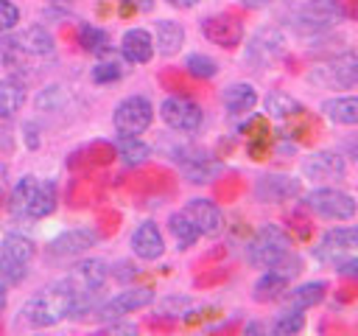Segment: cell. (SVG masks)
Masks as SVG:
<instances>
[{
    "label": "cell",
    "instance_id": "36",
    "mask_svg": "<svg viewBox=\"0 0 358 336\" xmlns=\"http://www.w3.org/2000/svg\"><path fill=\"white\" fill-rule=\"evenodd\" d=\"M20 22V8L11 0H0V34L14 31Z\"/></svg>",
    "mask_w": 358,
    "mask_h": 336
},
{
    "label": "cell",
    "instance_id": "37",
    "mask_svg": "<svg viewBox=\"0 0 358 336\" xmlns=\"http://www.w3.org/2000/svg\"><path fill=\"white\" fill-rule=\"evenodd\" d=\"M62 101H64V92H62V87H59V84H53V87H45V90L39 92L36 106H39V109H59V106H62Z\"/></svg>",
    "mask_w": 358,
    "mask_h": 336
},
{
    "label": "cell",
    "instance_id": "13",
    "mask_svg": "<svg viewBox=\"0 0 358 336\" xmlns=\"http://www.w3.org/2000/svg\"><path fill=\"white\" fill-rule=\"evenodd\" d=\"M187 216H190V221L196 224V230L204 235V238H218L221 232H224V213H221V207L215 204V202H210V199H190L185 207H182Z\"/></svg>",
    "mask_w": 358,
    "mask_h": 336
},
{
    "label": "cell",
    "instance_id": "6",
    "mask_svg": "<svg viewBox=\"0 0 358 336\" xmlns=\"http://www.w3.org/2000/svg\"><path fill=\"white\" fill-rule=\"evenodd\" d=\"M344 20V6L341 0H308L299 11H296V31L302 34H322L327 28H333L336 22Z\"/></svg>",
    "mask_w": 358,
    "mask_h": 336
},
{
    "label": "cell",
    "instance_id": "18",
    "mask_svg": "<svg viewBox=\"0 0 358 336\" xmlns=\"http://www.w3.org/2000/svg\"><path fill=\"white\" fill-rule=\"evenodd\" d=\"M327 294V283L324 280H310V283H302L296 288H285L282 291V302L285 308H296V311H308L313 305H319Z\"/></svg>",
    "mask_w": 358,
    "mask_h": 336
},
{
    "label": "cell",
    "instance_id": "14",
    "mask_svg": "<svg viewBox=\"0 0 358 336\" xmlns=\"http://www.w3.org/2000/svg\"><path fill=\"white\" fill-rule=\"evenodd\" d=\"M201 34L218 48H235L243 42V25L229 14H213L201 20Z\"/></svg>",
    "mask_w": 358,
    "mask_h": 336
},
{
    "label": "cell",
    "instance_id": "44",
    "mask_svg": "<svg viewBox=\"0 0 358 336\" xmlns=\"http://www.w3.org/2000/svg\"><path fill=\"white\" fill-rule=\"evenodd\" d=\"M241 6H246V8H266L271 0H238Z\"/></svg>",
    "mask_w": 358,
    "mask_h": 336
},
{
    "label": "cell",
    "instance_id": "42",
    "mask_svg": "<svg viewBox=\"0 0 358 336\" xmlns=\"http://www.w3.org/2000/svg\"><path fill=\"white\" fill-rule=\"evenodd\" d=\"M120 3H126L131 8H140V11H151L154 8V0H120Z\"/></svg>",
    "mask_w": 358,
    "mask_h": 336
},
{
    "label": "cell",
    "instance_id": "8",
    "mask_svg": "<svg viewBox=\"0 0 358 336\" xmlns=\"http://www.w3.org/2000/svg\"><path fill=\"white\" fill-rule=\"evenodd\" d=\"M313 84H322L327 90H347L358 81V56L355 53H338L333 59H327L324 64H319L310 73Z\"/></svg>",
    "mask_w": 358,
    "mask_h": 336
},
{
    "label": "cell",
    "instance_id": "32",
    "mask_svg": "<svg viewBox=\"0 0 358 336\" xmlns=\"http://www.w3.org/2000/svg\"><path fill=\"white\" fill-rule=\"evenodd\" d=\"M302 328H305V314L296 308H282L271 322V333L277 336H291V333H299Z\"/></svg>",
    "mask_w": 358,
    "mask_h": 336
},
{
    "label": "cell",
    "instance_id": "35",
    "mask_svg": "<svg viewBox=\"0 0 358 336\" xmlns=\"http://www.w3.org/2000/svg\"><path fill=\"white\" fill-rule=\"evenodd\" d=\"M22 277H25V266H20V263L8 260L6 255H0V283L8 288V286L22 283Z\"/></svg>",
    "mask_w": 358,
    "mask_h": 336
},
{
    "label": "cell",
    "instance_id": "41",
    "mask_svg": "<svg viewBox=\"0 0 358 336\" xmlns=\"http://www.w3.org/2000/svg\"><path fill=\"white\" fill-rule=\"evenodd\" d=\"M338 274H344V277H358V255L341 260V263H338Z\"/></svg>",
    "mask_w": 358,
    "mask_h": 336
},
{
    "label": "cell",
    "instance_id": "7",
    "mask_svg": "<svg viewBox=\"0 0 358 336\" xmlns=\"http://www.w3.org/2000/svg\"><path fill=\"white\" fill-rule=\"evenodd\" d=\"M159 118L168 129L182 132V134H193V132H199V126L204 120V112L196 101H190L185 95H171L159 104Z\"/></svg>",
    "mask_w": 358,
    "mask_h": 336
},
{
    "label": "cell",
    "instance_id": "19",
    "mask_svg": "<svg viewBox=\"0 0 358 336\" xmlns=\"http://www.w3.org/2000/svg\"><path fill=\"white\" fill-rule=\"evenodd\" d=\"M221 104L229 115H246L255 109L257 104V90L249 84V81H235L229 87H224L221 92Z\"/></svg>",
    "mask_w": 358,
    "mask_h": 336
},
{
    "label": "cell",
    "instance_id": "31",
    "mask_svg": "<svg viewBox=\"0 0 358 336\" xmlns=\"http://www.w3.org/2000/svg\"><path fill=\"white\" fill-rule=\"evenodd\" d=\"M78 42H81V48L87 53H95V56H106L109 53V34L103 28H98V25L84 22L78 28Z\"/></svg>",
    "mask_w": 358,
    "mask_h": 336
},
{
    "label": "cell",
    "instance_id": "22",
    "mask_svg": "<svg viewBox=\"0 0 358 336\" xmlns=\"http://www.w3.org/2000/svg\"><path fill=\"white\" fill-rule=\"evenodd\" d=\"M327 120L338 126H358V95H336L322 104Z\"/></svg>",
    "mask_w": 358,
    "mask_h": 336
},
{
    "label": "cell",
    "instance_id": "15",
    "mask_svg": "<svg viewBox=\"0 0 358 336\" xmlns=\"http://www.w3.org/2000/svg\"><path fill=\"white\" fill-rule=\"evenodd\" d=\"M355 246H358V224H341V227H333L322 235L313 255L319 260H336L338 255L352 252Z\"/></svg>",
    "mask_w": 358,
    "mask_h": 336
},
{
    "label": "cell",
    "instance_id": "1",
    "mask_svg": "<svg viewBox=\"0 0 358 336\" xmlns=\"http://www.w3.org/2000/svg\"><path fill=\"white\" fill-rule=\"evenodd\" d=\"M78 288L73 286L70 277H62V280H53L50 286L39 288L36 294H31L20 314H22V322L31 325V328H50V325H59L62 319L67 316H76V308H78Z\"/></svg>",
    "mask_w": 358,
    "mask_h": 336
},
{
    "label": "cell",
    "instance_id": "26",
    "mask_svg": "<svg viewBox=\"0 0 358 336\" xmlns=\"http://www.w3.org/2000/svg\"><path fill=\"white\" fill-rule=\"evenodd\" d=\"M0 255H6L8 260H14L20 266H28L34 258V241L20 232H6L0 241Z\"/></svg>",
    "mask_w": 358,
    "mask_h": 336
},
{
    "label": "cell",
    "instance_id": "46",
    "mask_svg": "<svg viewBox=\"0 0 358 336\" xmlns=\"http://www.w3.org/2000/svg\"><path fill=\"white\" fill-rule=\"evenodd\" d=\"M6 185V165H0V188Z\"/></svg>",
    "mask_w": 358,
    "mask_h": 336
},
{
    "label": "cell",
    "instance_id": "40",
    "mask_svg": "<svg viewBox=\"0 0 358 336\" xmlns=\"http://www.w3.org/2000/svg\"><path fill=\"white\" fill-rule=\"evenodd\" d=\"M103 333H137V325H131V322H120V319H112V322L103 328Z\"/></svg>",
    "mask_w": 358,
    "mask_h": 336
},
{
    "label": "cell",
    "instance_id": "39",
    "mask_svg": "<svg viewBox=\"0 0 358 336\" xmlns=\"http://www.w3.org/2000/svg\"><path fill=\"white\" fill-rule=\"evenodd\" d=\"M22 140H25V146L34 151V148H39V126L34 123V120H25L22 123Z\"/></svg>",
    "mask_w": 358,
    "mask_h": 336
},
{
    "label": "cell",
    "instance_id": "3",
    "mask_svg": "<svg viewBox=\"0 0 358 336\" xmlns=\"http://www.w3.org/2000/svg\"><path fill=\"white\" fill-rule=\"evenodd\" d=\"M154 120V106L145 95H129L123 98L115 112H112V126L117 134H129V137H140Z\"/></svg>",
    "mask_w": 358,
    "mask_h": 336
},
{
    "label": "cell",
    "instance_id": "11",
    "mask_svg": "<svg viewBox=\"0 0 358 336\" xmlns=\"http://www.w3.org/2000/svg\"><path fill=\"white\" fill-rule=\"evenodd\" d=\"M347 174V162L338 151H313L302 160V176L313 182H338Z\"/></svg>",
    "mask_w": 358,
    "mask_h": 336
},
{
    "label": "cell",
    "instance_id": "33",
    "mask_svg": "<svg viewBox=\"0 0 358 336\" xmlns=\"http://www.w3.org/2000/svg\"><path fill=\"white\" fill-rule=\"evenodd\" d=\"M185 70L190 76H196V78H213L218 73V62L213 56H207V53H190L185 59Z\"/></svg>",
    "mask_w": 358,
    "mask_h": 336
},
{
    "label": "cell",
    "instance_id": "24",
    "mask_svg": "<svg viewBox=\"0 0 358 336\" xmlns=\"http://www.w3.org/2000/svg\"><path fill=\"white\" fill-rule=\"evenodd\" d=\"M25 104V84L17 76H6L0 81V120H8Z\"/></svg>",
    "mask_w": 358,
    "mask_h": 336
},
{
    "label": "cell",
    "instance_id": "43",
    "mask_svg": "<svg viewBox=\"0 0 358 336\" xmlns=\"http://www.w3.org/2000/svg\"><path fill=\"white\" fill-rule=\"evenodd\" d=\"M168 6H173V8H193V6H199V0H165Z\"/></svg>",
    "mask_w": 358,
    "mask_h": 336
},
{
    "label": "cell",
    "instance_id": "23",
    "mask_svg": "<svg viewBox=\"0 0 358 336\" xmlns=\"http://www.w3.org/2000/svg\"><path fill=\"white\" fill-rule=\"evenodd\" d=\"M185 45V28L176 22V20H159L154 25V48L162 53V56H173L179 53Z\"/></svg>",
    "mask_w": 358,
    "mask_h": 336
},
{
    "label": "cell",
    "instance_id": "27",
    "mask_svg": "<svg viewBox=\"0 0 358 336\" xmlns=\"http://www.w3.org/2000/svg\"><path fill=\"white\" fill-rule=\"evenodd\" d=\"M168 230H171V235H173V241H176L179 249H187V246H193L201 238V232L196 230V224L190 221V216L185 210L168 216Z\"/></svg>",
    "mask_w": 358,
    "mask_h": 336
},
{
    "label": "cell",
    "instance_id": "17",
    "mask_svg": "<svg viewBox=\"0 0 358 336\" xmlns=\"http://www.w3.org/2000/svg\"><path fill=\"white\" fill-rule=\"evenodd\" d=\"M154 34L145 28H129L120 36V56L131 64H145L154 56Z\"/></svg>",
    "mask_w": 358,
    "mask_h": 336
},
{
    "label": "cell",
    "instance_id": "21",
    "mask_svg": "<svg viewBox=\"0 0 358 336\" xmlns=\"http://www.w3.org/2000/svg\"><path fill=\"white\" fill-rule=\"evenodd\" d=\"M288 283H291V277H288L285 272H280L277 266H271V269H266V272L257 277V283H255V288H252V297H255L257 302L280 300L282 291L288 288Z\"/></svg>",
    "mask_w": 358,
    "mask_h": 336
},
{
    "label": "cell",
    "instance_id": "20",
    "mask_svg": "<svg viewBox=\"0 0 358 336\" xmlns=\"http://www.w3.org/2000/svg\"><path fill=\"white\" fill-rule=\"evenodd\" d=\"M14 36H17V42H20V48H22L25 56H48L56 48L53 34L45 25H28L25 31H20Z\"/></svg>",
    "mask_w": 358,
    "mask_h": 336
},
{
    "label": "cell",
    "instance_id": "34",
    "mask_svg": "<svg viewBox=\"0 0 358 336\" xmlns=\"http://www.w3.org/2000/svg\"><path fill=\"white\" fill-rule=\"evenodd\" d=\"M92 81L95 84H109V81H117L120 76H123V67H120V62L109 53V59H103V62H98L95 67H92Z\"/></svg>",
    "mask_w": 358,
    "mask_h": 336
},
{
    "label": "cell",
    "instance_id": "29",
    "mask_svg": "<svg viewBox=\"0 0 358 336\" xmlns=\"http://www.w3.org/2000/svg\"><path fill=\"white\" fill-rule=\"evenodd\" d=\"M53 210H56V185L50 179H45V182L39 179V188H36V193L25 210V218H45Z\"/></svg>",
    "mask_w": 358,
    "mask_h": 336
},
{
    "label": "cell",
    "instance_id": "5",
    "mask_svg": "<svg viewBox=\"0 0 358 336\" xmlns=\"http://www.w3.org/2000/svg\"><path fill=\"white\" fill-rule=\"evenodd\" d=\"M151 302H154V288H148V286H129V288L117 291L115 297H109L106 302H101L98 308H92V314L101 322H112V319H123L126 314H134L140 308H148Z\"/></svg>",
    "mask_w": 358,
    "mask_h": 336
},
{
    "label": "cell",
    "instance_id": "28",
    "mask_svg": "<svg viewBox=\"0 0 358 336\" xmlns=\"http://www.w3.org/2000/svg\"><path fill=\"white\" fill-rule=\"evenodd\" d=\"M36 188H39V179H36L34 174H25V176L17 179V185L11 188V199H8V207H11L14 216L25 218V210H28V204H31Z\"/></svg>",
    "mask_w": 358,
    "mask_h": 336
},
{
    "label": "cell",
    "instance_id": "10",
    "mask_svg": "<svg viewBox=\"0 0 358 336\" xmlns=\"http://www.w3.org/2000/svg\"><path fill=\"white\" fill-rule=\"evenodd\" d=\"M299 190H302L299 179L288 174H263L255 182V199L263 204H280V202L296 199Z\"/></svg>",
    "mask_w": 358,
    "mask_h": 336
},
{
    "label": "cell",
    "instance_id": "25",
    "mask_svg": "<svg viewBox=\"0 0 358 336\" xmlns=\"http://www.w3.org/2000/svg\"><path fill=\"white\" fill-rule=\"evenodd\" d=\"M263 109L268 118H277V120H285V118H294L302 112V104L296 98H291L288 92L282 90H271L266 98H263Z\"/></svg>",
    "mask_w": 358,
    "mask_h": 336
},
{
    "label": "cell",
    "instance_id": "9",
    "mask_svg": "<svg viewBox=\"0 0 358 336\" xmlns=\"http://www.w3.org/2000/svg\"><path fill=\"white\" fill-rule=\"evenodd\" d=\"M285 50V36L282 31L277 28H260L249 45H246V62L255 67V70H263L268 64H274Z\"/></svg>",
    "mask_w": 358,
    "mask_h": 336
},
{
    "label": "cell",
    "instance_id": "16",
    "mask_svg": "<svg viewBox=\"0 0 358 336\" xmlns=\"http://www.w3.org/2000/svg\"><path fill=\"white\" fill-rule=\"evenodd\" d=\"M131 252L140 260H157V258H162V252H165L162 230L154 221H140L134 227V232H131Z\"/></svg>",
    "mask_w": 358,
    "mask_h": 336
},
{
    "label": "cell",
    "instance_id": "30",
    "mask_svg": "<svg viewBox=\"0 0 358 336\" xmlns=\"http://www.w3.org/2000/svg\"><path fill=\"white\" fill-rule=\"evenodd\" d=\"M117 157L126 162V165H143L148 157H151V148L148 143H143L140 137H129V134H117Z\"/></svg>",
    "mask_w": 358,
    "mask_h": 336
},
{
    "label": "cell",
    "instance_id": "2",
    "mask_svg": "<svg viewBox=\"0 0 358 336\" xmlns=\"http://www.w3.org/2000/svg\"><path fill=\"white\" fill-rule=\"evenodd\" d=\"M291 252V238L277 224H263L246 244V260L255 269H271Z\"/></svg>",
    "mask_w": 358,
    "mask_h": 336
},
{
    "label": "cell",
    "instance_id": "12",
    "mask_svg": "<svg viewBox=\"0 0 358 336\" xmlns=\"http://www.w3.org/2000/svg\"><path fill=\"white\" fill-rule=\"evenodd\" d=\"M95 244H98V232H95V230L73 227V230L59 232V235L48 244V255H53V258H78V255L90 252Z\"/></svg>",
    "mask_w": 358,
    "mask_h": 336
},
{
    "label": "cell",
    "instance_id": "38",
    "mask_svg": "<svg viewBox=\"0 0 358 336\" xmlns=\"http://www.w3.org/2000/svg\"><path fill=\"white\" fill-rule=\"evenodd\" d=\"M190 308V297H165L159 302V314L165 316H182Z\"/></svg>",
    "mask_w": 358,
    "mask_h": 336
},
{
    "label": "cell",
    "instance_id": "45",
    "mask_svg": "<svg viewBox=\"0 0 358 336\" xmlns=\"http://www.w3.org/2000/svg\"><path fill=\"white\" fill-rule=\"evenodd\" d=\"M6 302H8V294H6V286L0 283V311L6 308Z\"/></svg>",
    "mask_w": 358,
    "mask_h": 336
},
{
    "label": "cell",
    "instance_id": "4",
    "mask_svg": "<svg viewBox=\"0 0 358 336\" xmlns=\"http://www.w3.org/2000/svg\"><path fill=\"white\" fill-rule=\"evenodd\" d=\"M305 207L313 210L316 216L322 218H330V221H347L355 216L358 210V202L338 190V188H313L308 196H305Z\"/></svg>",
    "mask_w": 358,
    "mask_h": 336
}]
</instances>
